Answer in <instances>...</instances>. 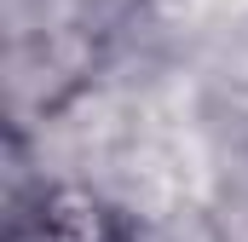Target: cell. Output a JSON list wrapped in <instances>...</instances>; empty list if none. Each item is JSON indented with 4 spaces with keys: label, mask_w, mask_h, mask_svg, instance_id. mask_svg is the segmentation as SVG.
<instances>
[{
    "label": "cell",
    "mask_w": 248,
    "mask_h": 242,
    "mask_svg": "<svg viewBox=\"0 0 248 242\" xmlns=\"http://www.w3.org/2000/svg\"><path fill=\"white\" fill-rule=\"evenodd\" d=\"M12 242H133L127 219L81 184H41L12 202Z\"/></svg>",
    "instance_id": "6da1fadb"
}]
</instances>
